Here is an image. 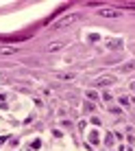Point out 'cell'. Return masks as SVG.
I'll return each mask as SVG.
<instances>
[{
  "mask_svg": "<svg viewBox=\"0 0 135 151\" xmlns=\"http://www.w3.org/2000/svg\"><path fill=\"white\" fill-rule=\"evenodd\" d=\"M76 20H81V13H72V15H65L63 20H59V22L55 24V29H63V27H70V24H74Z\"/></svg>",
  "mask_w": 135,
  "mask_h": 151,
  "instance_id": "6da1fadb",
  "label": "cell"
},
{
  "mask_svg": "<svg viewBox=\"0 0 135 151\" xmlns=\"http://www.w3.org/2000/svg\"><path fill=\"white\" fill-rule=\"evenodd\" d=\"M102 15V18H120V11H113V9H102V11H98Z\"/></svg>",
  "mask_w": 135,
  "mask_h": 151,
  "instance_id": "7a4b0ae2",
  "label": "cell"
},
{
  "mask_svg": "<svg viewBox=\"0 0 135 151\" xmlns=\"http://www.w3.org/2000/svg\"><path fill=\"white\" fill-rule=\"evenodd\" d=\"M61 46H63L61 42H55V44H48V46H46V50H48V53H55V50H59Z\"/></svg>",
  "mask_w": 135,
  "mask_h": 151,
  "instance_id": "3957f363",
  "label": "cell"
},
{
  "mask_svg": "<svg viewBox=\"0 0 135 151\" xmlns=\"http://www.w3.org/2000/svg\"><path fill=\"white\" fill-rule=\"evenodd\" d=\"M0 53H15V48H7V46H2V48H0Z\"/></svg>",
  "mask_w": 135,
  "mask_h": 151,
  "instance_id": "277c9868",
  "label": "cell"
}]
</instances>
